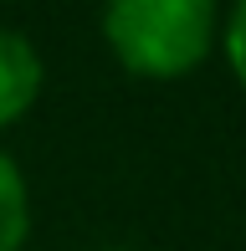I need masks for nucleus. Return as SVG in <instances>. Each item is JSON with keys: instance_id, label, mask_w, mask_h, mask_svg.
<instances>
[{"instance_id": "f257e3e1", "label": "nucleus", "mask_w": 246, "mask_h": 251, "mask_svg": "<svg viewBox=\"0 0 246 251\" xmlns=\"http://www.w3.org/2000/svg\"><path fill=\"white\" fill-rule=\"evenodd\" d=\"M103 41L133 77H190L221 41L210 0H113L103 10Z\"/></svg>"}, {"instance_id": "f03ea898", "label": "nucleus", "mask_w": 246, "mask_h": 251, "mask_svg": "<svg viewBox=\"0 0 246 251\" xmlns=\"http://www.w3.org/2000/svg\"><path fill=\"white\" fill-rule=\"evenodd\" d=\"M41 87H47V62H41L36 41L16 26H0V128L26 118Z\"/></svg>"}, {"instance_id": "7ed1b4c3", "label": "nucleus", "mask_w": 246, "mask_h": 251, "mask_svg": "<svg viewBox=\"0 0 246 251\" xmlns=\"http://www.w3.org/2000/svg\"><path fill=\"white\" fill-rule=\"evenodd\" d=\"M31 236V190L21 164L0 149V251H21Z\"/></svg>"}, {"instance_id": "20e7f679", "label": "nucleus", "mask_w": 246, "mask_h": 251, "mask_svg": "<svg viewBox=\"0 0 246 251\" xmlns=\"http://www.w3.org/2000/svg\"><path fill=\"white\" fill-rule=\"evenodd\" d=\"M221 47H226V62H231V72H236V82L246 87V0L226 16V26H221Z\"/></svg>"}]
</instances>
